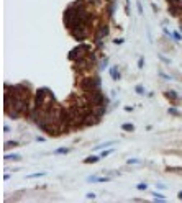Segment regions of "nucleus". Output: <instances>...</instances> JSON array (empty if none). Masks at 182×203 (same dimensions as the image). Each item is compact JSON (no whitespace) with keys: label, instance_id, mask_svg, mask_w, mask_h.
Listing matches in <instances>:
<instances>
[{"label":"nucleus","instance_id":"obj_1","mask_svg":"<svg viewBox=\"0 0 182 203\" xmlns=\"http://www.w3.org/2000/svg\"><path fill=\"white\" fill-rule=\"evenodd\" d=\"M89 54H90V46H87V44H80V46H77L75 49H72V51L69 53V59L74 61V62H79V61L85 59Z\"/></svg>","mask_w":182,"mask_h":203},{"label":"nucleus","instance_id":"obj_2","mask_svg":"<svg viewBox=\"0 0 182 203\" xmlns=\"http://www.w3.org/2000/svg\"><path fill=\"white\" fill-rule=\"evenodd\" d=\"M100 159H102L100 156H90V157H87L84 162H85V164H94V162H97V161H100Z\"/></svg>","mask_w":182,"mask_h":203},{"label":"nucleus","instance_id":"obj_3","mask_svg":"<svg viewBox=\"0 0 182 203\" xmlns=\"http://www.w3.org/2000/svg\"><path fill=\"white\" fill-rule=\"evenodd\" d=\"M110 75H112V79L118 80V79H120V72H118V69H116V67H112V69H110Z\"/></svg>","mask_w":182,"mask_h":203},{"label":"nucleus","instance_id":"obj_4","mask_svg":"<svg viewBox=\"0 0 182 203\" xmlns=\"http://www.w3.org/2000/svg\"><path fill=\"white\" fill-rule=\"evenodd\" d=\"M3 159H5V161H20L21 157H20L18 154H7Z\"/></svg>","mask_w":182,"mask_h":203},{"label":"nucleus","instance_id":"obj_5","mask_svg":"<svg viewBox=\"0 0 182 203\" xmlns=\"http://www.w3.org/2000/svg\"><path fill=\"white\" fill-rule=\"evenodd\" d=\"M164 95H166L169 100H177V93H176V92H172V90H167Z\"/></svg>","mask_w":182,"mask_h":203},{"label":"nucleus","instance_id":"obj_6","mask_svg":"<svg viewBox=\"0 0 182 203\" xmlns=\"http://www.w3.org/2000/svg\"><path fill=\"white\" fill-rule=\"evenodd\" d=\"M121 128H123L125 131H133V130H135V126H133L131 123H125V125H123Z\"/></svg>","mask_w":182,"mask_h":203},{"label":"nucleus","instance_id":"obj_7","mask_svg":"<svg viewBox=\"0 0 182 203\" xmlns=\"http://www.w3.org/2000/svg\"><path fill=\"white\" fill-rule=\"evenodd\" d=\"M67 152H69L67 147H59V149L56 151V154H67Z\"/></svg>","mask_w":182,"mask_h":203},{"label":"nucleus","instance_id":"obj_8","mask_svg":"<svg viewBox=\"0 0 182 203\" xmlns=\"http://www.w3.org/2000/svg\"><path fill=\"white\" fill-rule=\"evenodd\" d=\"M112 152H113V149H107V151H103V152L100 154V157H107V156H110Z\"/></svg>","mask_w":182,"mask_h":203},{"label":"nucleus","instance_id":"obj_9","mask_svg":"<svg viewBox=\"0 0 182 203\" xmlns=\"http://www.w3.org/2000/svg\"><path fill=\"white\" fill-rule=\"evenodd\" d=\"M44 175V172H38V174H31V175H28V179H35V177H43Z\"/></svg>","mask_w":182,"mask_h":203},{"label":"nucleus","instance_id":"obj_10","mask_svg":"<svg viewBox=\"0 0 182 203\" xmlns=\"http://www.w3.org/2000/svg\"><path fill=\"white\" fill-rule=\"evenodd\" d=\"M17 144H18V142H15V141H12V142H7V144H5V147H15Z\"/></svg>","mask_w":182,"mask_h":203},{"label":"nucleus","instance_id":"obj_11","mask_svg":"<svg viewBox=\"0 0 182 203\" xmlns=\"http://www.w3.org/2000/svg\"><path fill=\"white\" fill-rule=\"evenodd\" d=\"M146 183H138V190H146Z\"/></svg>","mask_w":182,"mask_h":203},{"label":"nucleus","instance_id":"obj_12","mask_svg":"<svg viewBox=\"0 0 182 203\" xmlns=\"http://www.w3.org/2000/svg\"><path fill=\"white\" fill-rule=\"evenodd\" d=\"M136 93H145V89L138 85V87H136Z\"/></svg>","mask_w":182,"mask_h":203},{"label":"nucleus","instance_id":"obj_13","mask_svg":"<svg viewBox=\"0 0 182 203\" xmlns=\"http://www.w3.org/2000/svg\"><path fill=\"white\" fill-rule=\"evenodd\" d=\"M143 66H145V61L140 59V61H138V67H143Z\"/></svg>","mask_w":182,"mask_h":203},{"label":"nucleus","instance_id":"obj_14","mask_svg":"<svg viewBox=\"0 0 182 203\" xmlns=\"http://www.w3.org/2000/svg\"><path fill=\"white\" fill-rule=\"evenodd\" d=\"M136 162H138V159H130L128 161V164H136Z\"/></svg>","mask_w":182,"mask_h":203},{"label":"nucleus","instance_id":"obj_15","mask_svg":"<svg viewBox=\"0 0 182 203\" xmlns=\"http://www.w3.org/2000/svg\"><path fill=\"white\" fill-rule=\"evenodd\" d=\"M179 198H182V192H181V193H179Z\"/></svg>","mask_w":182,"mask_h":203}]
</instances>
